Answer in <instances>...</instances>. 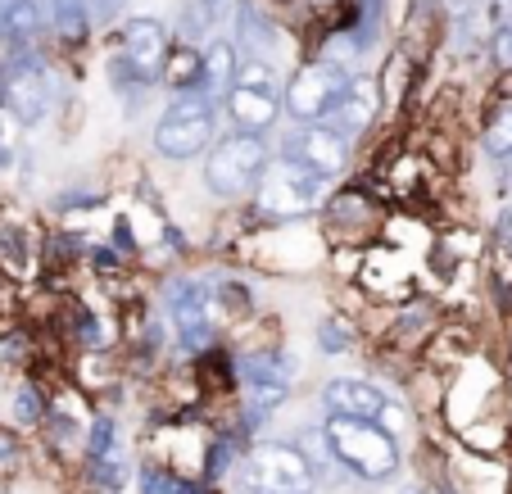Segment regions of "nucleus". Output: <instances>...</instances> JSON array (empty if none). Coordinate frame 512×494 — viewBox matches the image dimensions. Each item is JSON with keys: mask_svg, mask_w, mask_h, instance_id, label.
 <instances>
[{"mask_svg": "<svg viewBox=\"0 0 512 494\" xmlns=\"http://www.w3.org/2000/svg\"><path fill=\"white\" fill-rule=\"evenodd\" d=\"M159 313L168 322V336H173V354L186 363H195L204 349H213L227 336V318L218 309V295H213V277L204 272H173L159 286Z\"/></svg>", "mask_w": 512, "mask_h": 494, "instance_id": "nucleus-1", "label": "nucleus"}, {"mask_svg": "<svg viewBox=\"0 0 512 494\" xmlns=\"http://www.w3.org/2000/svg\"><path fill=\"white\" fill-rule=\"evenodd\" d=\"M331 191H336L331 177H318L313 168H304L272 150L268 168H263L259 186H254V195L245 204H250V218L259 227H290V223L318 218Z\"/></svg>", "mask_w": 512, "mask_h": 494, "instance_id": "nucleus-2", "label": "nucleus"}, {"mask_svg": "<svg viewBox=\"0 0 512 494\" xmlns=\"http://www.w3.org/2000/svg\"><path fill=\"white\" fill-rule=\"evenodd\" d=\"M173 50V28L164 19L136 14L118 23V41L109 50V87L123 100H141L150 87L164 82V64Z\"/></svg>", "mask_w": 512, "mask_h": 494, "instance_id": "nucleus-3", "label": "nucleus"}, {"mask_svg": "<svg viewBox=\"0 0 512 494\" xmlns=\"http://www.w3.org/2000/svg\"><path fill=\"white\" fill-rule=\"evenodd\" d=\"M331 463L363 485H390L404 467V449L381 422H358V417H322Z\"/></svg>", "mask_w": 512, "mask_h": 494, "instance_id": "nucleus-4", "label": "nucleus"}, {"mask_svg": "<svg viewBox=\"0 0 512 494\" xmlns=\"http://www.w3.org/2000/svg\"><path fill=\"white\" fill-rule=\"evenodd\" d=\"M272 159V141L268 136H250V132H218L213 146L200 155V186L209 200L218 204H245L259 186L263 168Z\"/></svg>", "mask_w": 512, "mask_h": 494, "instance_id": "nucleus-5", "label": "nucleus"}, {"mask_svg": "<svg viewBox=\"0 0 512 494\" xmlns=\"http://www.w3.org/2000/svg\"><path fill=\"white\" fill-rule=\"evenodd\" d=\"M218 114L223 109L209 96H200V91L168 96L164 114L150 127V155L164 159V164H195L218 136Z\"/></svg>", "mask_w": 512, "mask_h": 494, "instance_id": "nucleus-6", "label": "nucleus"}, {"mask_svg": "<svg viewBox=\"0 0 512 494\" xmlns=\"http://www.w3.org/2000/svg\"><path fill=\"white\" fill-rule=\"evenodd\" d=\"M241 494H313L318 490V467L304 458L295 440H254L236 463Z\"/></svg>", "mask_w": 512, "mask_h": 494, "instance_id": "nucleus-7", "label": "nucleus"}, {"mask_svg": "<svg viewBox=\"0 0 512 494\" xmlns=\"http://www.w3.org/2000/svg\"><path fill=\"white\" fill-rule=\"evenodd\" d=\"M349 73L327 59H304L290 82L281 87V118H290V127H309V123H327L336 109L340 91H345Z\"/></svg>", "mask_w": 512, "mask_h": 494, "instance_id": "nucleus-8", "label": "nucleus"}, {"mask_svg": "<svg viewBox=\"0 0 512 494\" xmlns=\"http://www.w3.org/2000/svg\"><path fill=\"white\" fill-rule=\"evenodd\" d=\"M223 114L232 132H250V136H272V127L281 123V87L272 78L268 64H241L236 87L223 96Z\"/></svg>", "mask_w": 512, "mask_h": 494, "instance_id": "nucleus-9", "label": "nucleus"}, {"mask_svg": "<svg viewBox=\"0 0 512 494\" xmlns=\"http://www.w3.org/2000/svg\"><path fill=\"white\" fill-rule=\"evenodd\" d=\"M5 87H0V109L19 127H37L55 105V87H50V68L41 50H19L5 55Z\"/></svg>", "mask_w": 512, "mask_h": 494, "instance_id": "nucleus-10", "label": "nucleus"}, {"mask_svg": "<svg viewBox=\"0 0 512 494\" xmlns=\"http://www.w3.org/2000/svg\"><path fill=\"white\" fill-rule=\"evenodd\" d=\"M272 150L286 155V159H295V164H304V168H313L318 177L345 182L349 168H354L358 141H349V136L331 123H309V127H290Z\"/></svg>", "mask_w": 512, "mask_h": 494, "instance_id": "nucleus-11", "label": "nucleus"}, {"mask_svg": "<svg viewBox=\"0 0 512 494\" xmlns=\"http://www.w3.org/2000/svg\"><path fill=\"white\" fill-rule=\"evenodd\" d=\"M322 227H327L331 241H368L372 232H381V223H386V209H381V200L368 191L363 182H336V191L327 195V204H322ZM363 250V245H358Z\"/></svg>", "mask_w": 512, "mask_h": 494, "instance_id": "nucleus-12", "label": "nucleus"}, {"mask_svg": "<svg viewBox=\"0 0 512 494\" xmlns=\"http://www.w3.org/2000/svg\"><path fill=\"white\" fill-rule=\"evenodd\" d=\"M381 105H386L381 82L372 78V73H363V68H358V73H349V82H345V91H340V100H336V109H331L327 123L340 127L349 141H363V136L377 127Z\"/></svg>", "mask_w": 512, "mask_h": 494, "instance_id": "nucleus-13", "label": "nucleus"}, {"mask_svg": "<svg viewBox=\"0 0 512 494\" xmlns=\"http://www.w3.org/2000/svg\"><path fill=\"white\" fill-rule=\"evenodd\" d=\"M390 395L368 377H331L318 390L322 417H358V422H381Z\"/></svg>", "mask_w": 512, "mask_h": 494, "instance_id": "nucleus-14", "label": "nucleus"}, {"mask_svg": "<svg viewBox=\"0 0 512 494\" xmlns=\"http://www.w3.org/2000/svg\"><path fill=\"white\" fill-rule=\"evenodd\" d=\"M241 78V50L232 37H209L200 46V96H209L213 105L223 109V96L236 87Z\"/></svg>", "mask_w": 512, "mask_h": 494, "instance_id": "nucleus-15", "label": "nucleus"}, {"mask_svg": "<svg viewBox=\"0 0 512 494\" xmlns=\"http://www.w3.org/2000/svg\"><path fill=\"white\" fill-rule=\"evenodd\" d=\"M41 23H46V10L37 0H0V46H5V55L41 50Z\"/></svg>", "mask_w": 512, "mask_h": 494, "instance_id": "nucleus-16", "label": "nucleus"}, {"mask_svg": "<svg viewBox=\"0 0 512 494\" xmlns=\"http://www.w3.org/2000/svg\"><path fill=\"white\" fill-rule=\"evenodd\" d=\"M64 331L73 340V349L82 354H109L118 345V313H100V309H87V304H73L64 318Z\"/></svg>", "mask_w": 512, "mask_h": 494, "instance_id": "nucleus-17", "label": "nucleus"}, {"mask_svg": "<svg viewBox=\"0 0 512 494\" xmlns=\"http://www.w3.org/2000/svg\"><path fill=\"white\" fill-rule=\"evenodd\" d=\"M236 372H241V386L245 381H286V386H295L300 363L290 359L281 345H254V349H236Z\"/></svg>", "mask_w": 512, "mask_h": 494, "instance_id": "nucleus-18", "label": "nucleus"}, {"mask_svg": "<svg viewBox=\"0 0 512 494\" xmlns=\"http://www.w3.org/2000/svg\"><path fill=\"white\" fill-rule=\"evenodd\" d=\"M236 50H245V55L254 59H268L272 46H277V23H272V14L263 10V0H236Z\"/></svg>", "mask_w": 512, "mask_h": 494, "instance_id": "nucleus-19", "label": "nucleus"}, {"mask_svg": "<svg viewBox=\"0 0 512 494\" xmlns=\"http://www.w3.org/2000/svg\"><path fill=\"white\" fill-rule=\"evenodd\" d=\"M46 23L64 46H82L96 28L91 19V0H46Z\"/></svg>", "mask_w": 512, "mask_h": 494, "instance_id": "nucleus-20", "label": "nucleus"}, {"mask_svg": "<svg viewBox=\"0 0 512 494\" xmlns=\"http://www.w3.org/2000/svg\"><path fill=\"white\" fill-rule=\"evenodd\" d=\"M41 263V250L32 245V236L23 227H0V272L5 281H28Z\"/></svg>", "mask_w": 512, "mask_h": 494, "instance_id": "nucleus-21", "label": "nucleus"}, {"mask_svg": "<svg viewBox=\"0 0 512 494\" xmlns=\"http://www.w3.org/2000/svg\"><path fill=\"white\" fill-rule=\"evenodd\" d=\"M105 458H123V427L118 417L100 413L82 431V463H105Z\"/></svg>", "mask_w": 512, "mask_h": 494, "instance_id": "nucleus-22", "label": "nucleus"}, {"mask_svg": "<svg viewBox=\"0 0 512 494\" xmlns=\"http://www.w3.org/2000/svg\"><path fill=\"white\" fill-rule=\"evenodd\" d=\"M50 413V390L41 386V381H19L10 395V422L19 431H41V422H46Z\"/></svg>", "mask_w": 512, "mask_h": 494, "instance_id": "nucleus-23", "label": "nucleus"}, {"mask_svg": "<svg viewBox=\"0 0 512 494\" xmlns=\"http://www.w3.org/2000/svg\"><path fill=\"white\" fill-rule=\"evenodd\" d=\"M313 345H318L322 359H345V354H354V349L363 345V336H358V327L349 318L327 313V318L313 327Z\"/></svg>", "mask_w": 512, "mask_h": 494, "instance_id": "nucleus-24", "label": "nucleus"}, {"mask_svg": "<svg viewBox=\"0 0 512 494\" xmlns=\"http://www.w3.org/2000/svg\"><path fill=\"white\" fill-rule=\"evenodd\" d=\"M164 87L173 91V96H182V91H200V46L173 41L168 64H164Z\"/></svg>", "mask_w": 512, "mask_h": 494, "instance_id": "nucleus-25", "label": "nucleus"}, {"mask_svg": "<svg viewBox=\"0 0 512 494\" xmlns=\"http://www.w3.org/2000/svg\"><path fill=\"white\" fill-rule=\"evenodd\" d=\"M481 150L490 159H503L512 155V96H499L485 114V127H481Z\"/></svg>", "mask_w": 512, "mask_h": 494, "instance_id": "nucleus-26", "label": "nucleus"}, {"mask_svg": "<svg viewBox=\"0 0 512 494\" xmlns=\"http://www.w3.org/2000/svg\"><path fill=\"white\" fill-rule=\"evenodd\" d=\"M177 467L173 463H164V458H145V463H136L132 467V485H136V494H173V485H177Z\"/></svg>", "mask_w": 512, "mask_h": 494, "instance_id": "nucleus-27", "label": "nucleus"}, {"mask_svg": "<svg viewBox=\"0 0 512 494\" xmlns=\"http://www.w3.org/2000/svg\"><path fill=\"white\" fill-rule=\"evenodd\" d=\"M32 331L14 318H0V363H28L32 359Z\"/></svg>", "mask_w": 512, "mask_h": 494, "instance_id": "nucleus-28", "label": "nucleus"}, {"mask_svg": "<svg viewBox=\"0 0 512 494\" xmlns=\"http://www.w3.org/2000/svg\"><path fill=\"white\" fill-rule=\"evenodd\" d=\"M87 481L96 485L100 494H123V485L132 481V467H127V458H105V463H87Z\"/></svg>", "mask_w": 512, "mask_h": 494, "instance_id": "nucleus-29", "label": "nucleus"}, {"mask_svg": "<svg viewBox=\"0 0 512 494\" xmlns=\"http://www.w3.org/2000/svg\"><path fill=\"white\" fill-rule=\"evenodd\" d=\"M105 200H109L105 191H78V186H68L55 200V214H73V209H78V214H96V209H105Z\"/></svg>", "mask_w": 512, "mask_h": 494, "instance_id": "nucleus-30", "label": "nucleus"}, {"mask_svg": "<svg viewBox=\"0 0 512 494\" xmlns=\"http://www.w3.org/2000/svg\"><path fill=\"white\" fill-rule=\"evenodd\" d=\"M87 263L96 268V277H123L132 259H123V254H118L114 245L105 241V245H91V250H87Z\"/></svg>", "mask_w": 512, "mask_h": 494, "instance_id": "nucleus-31", "label": "nucleus"}, {"mask_svg": "<svg viewBox=\"0 0 512 494\" xmlns=\"http://www.w3.org/2000/svg\"><path fill=\"white\" fill-rule=\"evenodd\" d=\"M490 55H494V68H499V73H512V23H499V28H494Z\"/></svg>", "mask_w": 512, "mask_h": 494, "instance_id": "nucleus-32", "label": "nucleus"}, {"mask_svg": "<svg viewBox=\"0 0 512 494\" xmlns=\"http://www.w3.org/2000/svg\"><path fill=\"white\" fill-rule=\"evenodd\" d=\"M23 458V431L19 427H0V467H10Z\"/></svg>", "mask_w": 512, "mask_h": 494, "instance_id": "nucleus-33", "label": "nucleus"}, {"mask_svg": "<svg viewBox=\"0 0 512 494\" xmlns=\"http://www.w3.org/2000/svg\"><path fill=\"white\" fill-rule=\"evenodd\" d=\"M195 5H200V14H204L209 28H223V23L232 19V10H236V0H195Z\"/></svg>", "mask_w": 512, "mask_h": 494, "instance_id": "nucleus-34", "label": "nucleus"}, {"mask_svg": "<svg viewBox=\"0 0 512 494\" xmlns=\"http://www.w3.org/2000/svg\"><path fill=\"white\" fill-rule=\"evenodd\" d=\"M127 0H91V19L96 23H114L118 14H123Z\"/></svg>", "mask_w": 512, "mask_h": 494, "instance_id": "nucleus-35", "label": "nucleus"}, {"mask_svg": "<svg viewBox=\"0 0 512 494\" xmlns=\"http://www.w3.org/2000/svg\"><path fill=\"white\" fill-rule=\"evenodd\" d=\"M173 494H213V485H209V481H200V476H177Z\"/></svg>", "mask_w": 512, "mask_h": 494, "instance_id": "nucleus-36", "label": "nucleus"}, {"mask_svg": "<svg viewBox=\"0 0 512 494\" xmlns=\"http://www.w3.org/2000/svg\"><path fill=\"white\" fill-rule=\"evenodd\" d=\"M494 164H499V195L503 200H512V155L494 159Z\"/></svg>", "mask_w": 512, "mask_h": 494, "instance_id": "nucleus-37", "label": "nucleus"}, {"mask_svg": "<svg viewBox=\"0 0 512 494\" xmlns=\"http://www.w3.org/2000/svg\"><path fill=\"white\" fill-rule=\"evenodd\" d=\"M499 245H503V250L512 254V209H508V214L499 218Z\"/></svg>", "mask_w": 512, "mask_h": 494, "instance_id": "nucleus-38", "label": "nucleus"}, {"mask_svg": "<svg viewBox=\"0 0 512 494\" xmlns=\"http://www.w3.org/2000/svg\"><path fill=\"white\" fill-rule=\"evenodd\" d=\"M404 494H435V490H426V485H408Z\"/></svg>", "mask_w": 512, "mask_h": 494, "instance_id": "nucleus-39", "label": "nucleus"}, {"mask_svg": "<svg viewBox=\"0 0 512 494\" xmlns=\"http://www.w3.org/2000/svg\"><path fill=\"white\" fill-rule=\"evenodd\" d=\"M0 87H5V68H0Z\"/></svg>", "mask_w": 512, "mask_h": 494, "instance_id": "nucleus-40", "label": "nucleus"}, {"mask_svg": "<svg viewBox=\"0 0 512 494\" xmlns=\"http://www.w3.org/2000/svg\"><path fill=\"white\" fill-rule=\"evenodd\" d=\"M508 372H512V349H508Z\"/></svg>", "mask_w": 512, "mask_h": 494, "instance_id": "nucleus-41", "label": "nucleus"}]
</instances>
